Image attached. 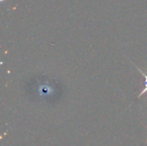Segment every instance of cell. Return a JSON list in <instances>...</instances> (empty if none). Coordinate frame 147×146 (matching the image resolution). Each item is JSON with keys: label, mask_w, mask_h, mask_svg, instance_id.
<instances>
[{"label": "cell", "mask_w": 147, "mask_h": 146, "mask_svg": "<svg viewBox=\"0 0 147 146\" xmlns=\"http://www.w3.org/2000/svg\"><path fill=\"white\" fill-rule=\"evenodd\" d=\"M146 143H147V140H146Z\"/></svg>", "instance_id": "obj_1"}]
</instances>
